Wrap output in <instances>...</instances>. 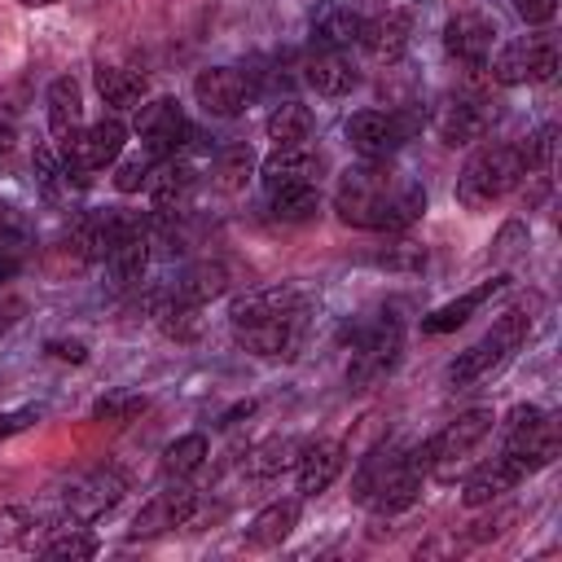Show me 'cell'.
<instances>
[{
    "instance_id": "cell-18",
    "label": "cell",
    "mask_w": 562,
    "mask_h": 562,
    "mask_svg": "<svg viewBox=\"0 0 562 562\" xmlns=\"http://www.w3.org/2000/svg\"><path fill=\"white\" fill-rule=\"evenodd\" d=\"M527 479V470L514 461V457H492V461H483L479 470H470L465 474V483H461V505L465 509H479V505H492V501H501L514 483H522Z\"/></svg>"
},
{
    "instance_id": "cell-44",
    "label": "cell",
    "mask_w": 562,
    "mask_h": 562,
    "mask_svg": "<svg viewBox=\"0 0 562 562\" xmlns=\"http://www.w3.org/2000/svg\"><path fill=\"white\" fill-rule=\"evenodd\" d=\"M9 224H13V211H9L4 202H0V228H9Z\"/></svg>"
},
{
    "instance_id": "cell-3",
    "label": "cell",
    "mask_w": 562,
    "mask_h": 562,
    "mask_svg": "<svg viewBox=\"0 0 562 562\" xmlns=\"http://www.w3.org/2000/svg\"><path fill=\"white\" fill-rule=\"evenodd\" d=\"M527 329H531V316H527L522 307H509L505 316H496V325H492L474 347H465V351L448 364V386L465 391V386L492 378V373L514 356V347H522Z\"/></svg>"
},
{
    "instance_id": "cell-39",
    "label": "cell",
    "mask_w": 562,
    "mask_h": 562,
    "mask_svg": "<svg viewBox=\"0 0 562 562\" xmlns=\"http://www.w3.org/2000/svg\"><path fill=\"white\" fill-rule=\"evenodd\" d=\"M154 167H158V158H154V154H136V158H123V162L114 167V189H119V193H140V189L149 184Z\"/></svg>"
},
{
    "instance_id": "cell-12",
    "label": "cell",
    "mask_w": 562,
    "mask_h": 562,
    "mask_svg": "<svg viewBox=\"0 0 562 562\" xmlns=\"http://www.w3.org/2000/svg\"><path fill=\"white\" fill-rule=\"evenodd\" d=\"M487 119H492V110L474 92H443L435 101V114H430L435 136L443 145H470V140H479L487 132Z\"/></svg>"
},
{
    "instance_id": "cell-40",
    "label": "cell",
    "mask_w": 562,
    "mask_h": 562,
    "mask_svg": "<svg viewBox=\"0 0 562 562\" xmlns=\"http://www.w3.org/2000/svg\"><path fill=\"white\" fill-rule=\"evenodd\" d=\"M514 4V13L527 22V26H544V22H553V13H558V0H509Z\"/></svg>"
},
{
    "instance_id": "cell-13",
    "label": "cell",
    "mask_w": 562,
    "mask_h": 562,
    "mask_svg": "<svg viewBox=\"0 0 562 562\" xmlns=\"http://www.w3.org/2000/svg\"><path fill=\"white\" fill-rule=\"evenodd\" d=\"M492 44H496V22L479 9H465L457 18H448L443 26V48L452 61L470 66V70H483L487 57H492Z\"/></svg>"
},
{
    "instance_id": "cell-9",
    "label": "cell",
    "mask_w": 562,
    "mask_h": 562,
    "mask_svg": "<svg viewBox=\"0 0 562 562\" xmlns=\"http://www.w3.org/2000/svg\"><path fill=\"white\" fill-rule=\"evenodd\" d=\"M303 329H307V307L303 303H294L285 312H272V316H259V321L233 325L237 342L255 356H290L303 342Z\"/></svg>"
},
{
    "instance_id": "cell-34",
    "label": "cell",
    "mask_w": 562,
    "mask_h": 562,
    "mask_svg": "<svg viewBox=\"0 0 562 562\" xmlns=\"http://www.w3.org/2000/svg\"><path fill=\"white\" fill-rule=\"evenodd\" d=\"M360 35V18L351 13V9H338V4H329L316 22H312V44L316 48H342V44H351Z\"/></svg>"
},
{
    "instance_id": "cell-5",
    "label": "cell",
    "mask_w": 562,
    "mask_h": 562,
    "mask_svg": "<svg viewBox=\"0 0 562 562\" xmlns=\"http://www.w3.org/2000/svg\"><path fill=\"white\" fill-rule=\"evenodd\" d=\"M400 347H404V334H400V321H395V316L369 321V325L356 334V342H351L347 386H351V391H369L373 382H382V378L395 369Z\"/></svg>"
},
{
    "instance_id": "cell-28",
    "label": "cell",
    "mask_w": 562,
    "mask_h": 562,
    "mask_svg": "<svg viewBox=\"0 0 562 562\" xmlns=\"http://www.w3.org/2000/svg\"><path fill=\"white\" fill-rule=\"evenodd\" d=\"M299 452H303V439H290V435L263 439V443L246 457V474H250V479H277V474H285V470L299 465Z\"/></svg>"
},
{
    "instance_id": "cell-30",
    "label": "cell",
    "mask_w": 562,
    "mask_h": 562,
    "mask_svg": "<svg viewBox=\"0 0 562 562\" xmlns=\"http://www.w3.org/2000/svg\"><path fill=\"white\" fill-rule=\"evenodd\" d=\"M31 167H35V184L44 189V198H70V189L79 184V176L66 167V158H61V149L57 145H40L35 149V158H31Z\"/></svg>"
},
{
    "instance_id": "cell-15",
    "label": "cell",
    "mask_w": 562,
    "mask_h": 562,
    "mask_svg": "<svg viewBox=\"0 0 562 562\" xmlns=\"http://www.w3.org/2000/svg\"><path fill=\"white\" fill-rule=\"evenodd\" d=\"M193 97L198 105L211 114V119H237L246 110V75L233 70V66H206L198 79H193Z\"/></svg>"
},
{
    "instance_id": "cell-22",
    "label": "cell",
    "mask_w": 562,
    "mask_h": 562,
    "mask_svg": "<svg viewBox=\"0 0 562 562\" xmlns=\"http://www.w3.org/2000/svg\"><path fill=\"white\" fill-rule=\"evenodd\" d=\"M48 132H53V145L61 149L75 132H79V123H83V97H79V83L70 79V75H61V79H53L48 83Z\"/></svg>"
},
{
    "instance_id": "cell-41",
    "label": "cell",
    "mask_w": 562,
    "mask_h": 562,
    "mask_svg": "<svg viewBox=\"0 0 562 562\" xmlns=\"http://www.w3.org/2000/svg\"><path fill=\"white\" fill-rule=\"evenodd\" d=\"M48 351H53L57 360H75V364H83V360H88V347H83V342H75V338H70V342H66V338H53V342H48Z\"/></svg>"
},
{
    "instance_id": "cell-27",
    "label": "cell",
    "mask_w": 562,
    "mask_h": 562,
    "mask_svg": "<svg viewBox=\"0 0 562 562\" xmlns=\"http://www.w3.org/2000/svg\"><path fill=\"white\" fill-rule=\"evenodd\" d=\"M228 290V268L224 263H193V268H184L180 277H176V285H171V294L176 299H184V303H211L215 294H224Z\"/></svg>"
},
{
    "instance_id": "cell-31",
    "label": "cell",
    "mask_w": 562,
    "mask_h": 562,
    "mask_svg": "<svg viewBox=\"0 0 562 562\" xmlns=\"http://www.w3.org/2000/svg\"><path fill=\"white\" fill-rule=\"evenodd\" d=\"M263 132H268L272 145H307V136H312V110L299 105V101H281L268 114Z\"/></svg>"
},
{
    "instance_id": "cell-20",
    "label": "cell",
    "mask_w": 562,
    "mask_h": 562,
    "mask_svg": "<svg viewBox=\"0 0 562 562\" xmlns=\"http://www.w3.org/2000/svg\"><path fill=\"white\" fill-rule=\"evenodd\" d=\"M408 35H413V22L404 9H386V13H373L369 22H360V44L373 61H395L404 48H408Z\"/></svg>"
},
{
    "instance_id": "cell-14",
    "label": "cell",
    "mask_w": 562,
    "mask_h": 562,
    "mask_svg": "<svg viewBox=\"0 0 562 562\" xmlns=\"http://www.w3.org/2000/svg\"><path fill=\"white\" fill-rule=\"evenodd\" d=\"M123 492H127V483H123L119 470H88V474L70 479V487H66V514H70V522H92L105 509H114L123 501Z\"/></svg>"
},
{
    "instance_id": "cell-24",
    "label": "cell",
    "mask_w": 562,
    "mask_h": 562,
    "mask_svg": "<svg viewBox=\"0 0 562 562\" xmlns=\"http://www.w3.org/2000/svg\"><path fill=\"white\" fill-rule=\"evenodd\" d=\"M105 268H110V277H114L119 285H136V281L145 277V268H149V237H145V228L123 233V237L105 250Z\"/></svg>"
},
{
    "instance_id": "cell-6",
    "label": "cell",
    "mask_w": 562,
    "mask_h": 562,
    "mask_svg": "<svg viewBox=\"0 0 562 562\" xmlns=\"http://www.w3.org/2000/svg\"><path fill=\"white\" fill-rule=\"evenodd\" d=\"M558 75V40L553 35H514L492 57V79L501 88L518 83H549Z\"/></svg>"
},
{
    "instance_id": "cell-4",
    "label": "cell",
    "mask_w": 562,
    "mask_h": 562,
    "mask_svg": "<svg viewBox=\"0 0 562 562\" xmlns=\"http://www.w3.org/2000/svg\"><path fill=\"white\" fill-rule=\"evenodd\" d=\"M492 408H470V413H457L439 435L426 439V474L435 479H457V470L470 461V452L492 435Z\"/></svg>"
},
{
    "instance_id": "cell-17",
    "label": "cell",
    "mask_w": 562,
    "mask_h": 562,
    "mask_svg": "<svg viewBox=\"0 0 562 562\" xmlns=\"http://www.w3.org/2000/svg\"><path fill=\"white\" fill-rule=\"evenodd\" d=\"M321 154L307 145H272V154L259 162L263 189H294V184H316L321 180Z\"/></svg>"
},
{
    "instance_id": "cell-29",
    "label": "cell",
    "mask_w": 562,
    "mask_h": 562,
    "mask_svg": "<svg viewBox=\"0 0 562 562\" xmlns=\"http://www.w3.org/2000/svg\"><path fill=\"white\" fill-rule=\"evenodd\" d=\"M145 189L154 193V206H158V211H171V206H180V202L189 198V189H193V167H189V162H176V158H162V162L154 167V176H149Z\"/></svg>"
},
{
    "instance_id": "cell-43",
    "label": "cell",
    "mask_w": 562,
    "mask_h": 562,
    "mask_svg": "<svg viewBox=\"0 0 562 562\" xmlns=\"http://www.w3.org/2000/svg\"><path fill=\"white\" fill-rule=\"evenodd\" d=\"M13 312H18V303H9V307H4V312H0V338H4V334H9V325H13V321H18V316H13Z\"/></svg>"
},
{
    "instance_id": "cell-2",
    "label": "cell",
    "mask_w": 562,
    "mask_h": 562,
    "mask_svg": "<svg viewBox=\"0 0 562 562\" xmlns=\"http://www.w3.org/2000/svg\"><path fill=\"white\" fill-rule=\"evenodd\" d=\"M527 171V154L522 145H483L470 154V162L457 176V202L465 211H483L496 198H505L514 184H522Z\"/></svg>"
},
{
    "instance_id": "cell-8",
    "label": "cell",
    "mask_w": 562,
    "mask_h": 562,
    "mask_svg": "<svg viewBox=\"0 0 562 562\" xmlns=\"http://www.w3.org/2000/svg\"><path fill=\"white\" fill-rule=\"evenodd\" d=\"M123 140H127V132H123V123L110 114V119H97V123L79 127V132H75V136L61 145V158H66V167H70V171L83 180L88 171H101V167L119 162Z\"/></svg>"
},
{
    "instance_id": "cell-11",
    "label": "cell",
    "mask_w": 562,
    "mask_h": 562,
    "mask_svg": "<svg viewBox=\"0 0 562 562\" xmlns=\"http://www.w3.org/2000/svg\"><path fill=\"white\" fill-rule=\"evenodd\" d=\"M413 127H417V119H404L391 110H356L347 119V140L360 158H391L408 140Z\"/></svg>"
},
{
    "instance_id": "cell-36",
    "label": "cell",
    "mask_w": 562,
    "mask_h": 562,
    "mask_svg": "<svg viewBox=\"0 0 562 562\" xmlns=\"http://www.w3.org/2000/svg\"><path fill=\"white\" fill-rule=\"evenodd\" d=\"M40 553L44 558H66V562H83V558H92L97 553V536H88L83 527H75V522H66V527H57L44 544H40Z\"/></svg>"
},
{
    "instance_id": "cell-10",
    "label": "cell",
    "mask_w": 562,
    "mask_h": 562,
    "mask_svg": "<svg viewBox=\"0 0 562 562\" xmlns=\"http://www.w3.org/2000/svg\"><path fill=\"white\" fill-rule=\"evenodd\" d=\"M136 136L140 149L154 158H176L189 140V119L171 97H154L145 105H136Z\"/></svg>"
},
{
    "instance_id": "cell-35",
    "label": "cell",
    "mask_w": 562,
    "mask_h": 562,
    "mask_svg": "<svg viewBox=\"0 0 562 562\" xmlns=\"http://www.w3.org/2000/svg\"><path fill=\"white\" fill-rule=\"evenodd\" d=\"M272 202V215L285 220V224H299V220H312L316 206H321V189L316 184H294V189H272L268 193Z\"/></svg>"
},
{
    "instance_id": "cell-23",
    "label": "cell",
    "mask_w": 562,
    "mask_h": 562,
    "mask_svg": "<svg viewBox=\"0 0 562 562\" xmlns=\"http://www.w3.org/2000/svg\"><path fill=\"white\" fill-rule=\"evenodd\" d=\"M505 281L509 277H492V281H483V285H474V290H465L461 299H452V303H443V307H435L426 321H422V334H448V329H457V325H465L492 294H501L505 290Z\"/></svg>"
},
{
    "instance_id": "cell-38",
    "label": "cell",
    "mask_w": 562,
    "mask_h": 562,
    "mask_svg": "<svg viewBox=\"0 0 562 562\" xmlns=\"http://www.w3.org/2000/svg\"><path fill=\"white\" fill-rule=\"evenodd\" d=\"M369 263L391 268V272H417V268H426V246H417V241H391L386 250H373Z\"/></svg>"
},
{
    "instance_id": "cell-42",
    "label": "cell",
    "mask_w": 562,
    "mask_h": 562,
    "mask_svg": "<svg viewBox=\"0 0 562 562\" xmlns=\"http://www.w3.org/2000/svg\"><path fill=\"white\" fill-rule=\"evenodd\" d=\"M35 422V413L31 408H18V413H0V439H9V435H18L22 426H31Z\"/></svg>"
},
{
    "instance_id": "cell-7",
    "label": "cell",
    "mask_w": 562,
    "mask_h": 562,
    "mask_svg": "<svg viewBox=\"0 0 562 562\" xmlns=\"http://www.w3.org/2000/svg\"><path fill=\"white\" fill-rule=\"evenodd\" d=\"M558 422L544 413V408H514L509 413V426H505V457H514L527 474L544 470L553 457H558Z\"/></svg>"
},
{
    "instance_id": "cell-26",
    "label": "cell",
    "mask_w": 562,
    "mask_h": 562,
    "mask_svg": "<svg viewBox=\"0 0 562 562\" xmlns=\"http://www.w3.org/2000/svg\"><path fill=\"white\" fill-rule=\"evenodd\" d=\"M97 92L101 101L119 114V110H136L140 97H145V75L140 70H127V66H97Z\"/></svg>"
},
{
    "instance_id": "cell-25",
    "label": "cell",
    "mask_w": 562,
    "mask_h": 562,
    "mask_svg": "<svg viewBox=\"0 0 562 562\" xmlns=\"http://www.w3.org/2000/svg\"><path fill=\"white\" fill-rule=\"evenodd\" d=\"M299 527V501H272V505H263L255 518H250V527H246V544H255V549H272V544H281L290 531Z\"/></svg>"
},
{
    "instance_id": "cell-45",
    "label": "cell",
    "mask_w": 562,
    "mask_h": 562,
    "mask_svg": "<svg viewBox=\"0 0 562 562\" xmlns=\"http://www.w3.org/2000/svg\"><path fill=\"white\" fill-rule=\"evenodd\" d=\"M9 145H13V136H9V127H0V154H9Z\"/></svg>"
},
{
    "instance_id": "cell-37",
    "label": "cell",
    "mask_w": 562,
    "mask_h": 562,
    "mask_svg": "<svg viewBox=\"0 0 562 562\" xmlns=\"http://www.w3.org/2000/svg\"><path fill=\"white\" fill-rule=\"evenodd\" d=\"M149 408V400L140 391H110L92 404V422H132Z\"/></svg>"
},
{
    "instance_id": "cell-33",
    "label": "cell",
    "mask_w": 562,
    "mask_h": 562,
    "mask_svg": "<svg viewBox=\"0 0 562 562\" xmlns=\"http://www.w3.org/2000/svg\"><path fill=\"white\" fill-rule=\"evenodd\" d=\"M211 457V448H206V435H180L176 443H167L162 448V474L167 479H189L193 470H202V461Z\"/></svg>"
},
{
    "instance_id": "cell-1",
    "label": "cell",
    "mask_w": 562,
    "mask_h": 562,
    "mask_svg": "<svg viewBox=\"0 0 562 562\" xmlns=\"http://www.w3.org/2000/svg\"><path fill=\"white\" fill-rule=\"evenodd\" d=\"M334 211L351 228L373 233H404L426 211V189L400 171L391 158H364L347 167L334 184Z\"/></svg>"
},
{
    "instance_id": "cell-21",
    "label": "cell",
    "mask_w": 562,
    "mask_h": 562,
    "mask_svg": "<svg viewBox=\"0 0 562 562\" xmlns=\"http://www.w3.org/2000/svg\"><path fill=\"white\" fill-rule=\"evenodd\" d=\"M303 79L321 97H347L360 83L356 66H351V57L342 48H312V57L303 61Z\"/></svg>"
},
{
    "instance_id": "cell-47",
    "label": "cell",
    "mask_w": 562,
    "mask_h": 562,
    "mask_svg": "<svg viewBox=\"0 0 562 562\" xmlns=\"http://www.w3.org/2000/svg\"><path fill=\"white\" fill-rule=\"evenodd\" d=\"M13 268H18V263H13V259H4V263H0V277H9Z\"/></svg>"
},
{
    "instance_id": "cell-16",
    "label": "cell",
    "mask_w": 562,
    "mask_h": 562,
    "mask_svg": "<svg viewBox=\"0 0 562 562\" xmlns=\"http://www.w3.org/2000/svg\"><path fill=\"white\" fill-rule=\"evenodd\" d=\"M198 514V492L193 487H167L158 492L154 501L140 505L136 522H132V536H162V531H176V527H189Z\"/></svg>"
},
{
    "instance_id": "cell-46",
    "label": "cell",
    "mask_w": 562,
    "mask_h": 562,
    "mask_svg": "<svg viewBox=\"0 0 562 562\" xmlns=\"http://www.w3.org/2000/svg\"><path fill=\"white\" fill-rule=\"evenodd\" d=\"M18 4H26V9H48V4H57V0H18Z\"/></svg>"
},
{
    "instance_id": "cell-32",
    "label": "cell",
    "mask_w": 562,
    "mask_h": 562,
    "mask_svg": "<svg viewBox=\"0 0 562 562\" xmlns=\"http://www.w3.org/2000/svg\"><path fill=\"white\" fill-rule=\"evenodd\" d=\"M250 171H255V149H250L246 140H237V145H224V149L215 154L211 180H215V189H224V193H237V189L250 180Z\"/></svg>"
},
{
    "instance_id": "cell-19",
    "label": "cell",
    "mask_w": 562,
    "mask_h": 562,
    "mask_svg": "<svg viewBox=\"0 0 562 562\" xmlns=\"http://www.w3.org/2000/svg\"><path fill=\"white\" fill-rule=\"evenodd\" d=\"M342 465H347V448L338 443V439H316V443H303V452H299V492L303 496H321V492H329L334 487V479L342 474Z\"/></svg>"
}]
</instances>
